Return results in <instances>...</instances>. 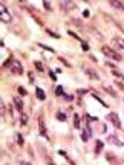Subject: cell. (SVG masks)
<instances>
[{
  "instance_id": "33",
  "label": "cell",
  "mask_w": 124,
  "mask_h": 165,
  "mask_svg": "<svg viewBox=\"0 0 124 165\" xmlns=\"http://www.w3.org/2000/svg\"><path fill=\"white\" fill-rule=\"evenodd\" d=\"M29 81L34 83V75H32V74H29Z\"/></svg>"
},
{
  "instance_id": "3",
  "label": "cell",
  "mask_w": 124,
  "mask_h": 165,
  "mask_svg": "<svg viewBox=\"0 0 124 165\" xmlns=\"http://www.w3.org/2000/svg\"><path fill=\"white\" fill-rule=\"evenodd\" d=\"M9 70H11L14 75H22V74H23V66H22V63H20L19 60H13Z\"/></svg>"
},
{
  "instance_id": "18",
  "label": "cell",
  "mask_w": 124,
  "mask_h": 165,
  "mask_svg": "<svg viewBox=\"0 0 124 165\" xmlns=\"http://www.w3.org/2000/svg\"><path fill=\"white\" fill-rule=\"evenodd\" d=\"M55 95H57V96H61V95L64 96V89H63L61 86H58V87L55 89Z\"/></svg>"
},
{
  "instance_id": "20",
  "label": "cell",
  "mask_w": 124,
  "mask_h": 165,
  "mask_svg": "<svg viewBox=\"0 0 124 165\" xmlns=\"http://www.w3.org/2000/svg\"><path fill=\"white\" fill-rule=\"evenodd\" d=\"M34 66H35V69H37L38 72H43V70H45V67H43V64H42L40 61H35V63H34Z\"/></svg>"
},
{
  "instance_id": "6",
  "label": "cell",
  "mask_w": 124,
  "mask_h": 165,
  "mask_svg": "<svg viewBox=\"0 0 124 165\" xmlns=\"http://www.w3.org/2000/svg\"><path fill=\"white\" fill-rule=\"evenodd\" d=\"M38 127H40V135L48 138L46 135V125H45V121H43V116H38Z\"/></svg>"
},
{
  "instance_id": "23",
  "label": "cell",
  "mask_w": 124,
  "mask_h": 165,
  "mask_svg": "<svg viewBox=\"0 0 124 165\" xmlns=\"http://www.w3.org/2000/svg\"><path fill=\"white\" fill-rule=\"evenodd\" d=\"M20 116H22V118H20V119H22V125H26V122H28V115H26V113H22Z\"/></svg>"
},
{
  "instance_id": "9",
  "label": "cell",
  "mask_w": 124,
  "mask_h": 165,
  "mask_svg": "<svg viewBox=\"0 0 124 165\" xmlns=\"http://www.w3.org/2000/svg\"><path fill=\"white\" fill-rule=\"evenodd\" d=\"M109 142L113 144V145H116V147H124V142H121V141H119L116 136H113V135L109 136Z\"/></svg>"
},
{
  "instance_id": "5",
  "label": "cell",
  "mask_w": 124,
  "mask_h": 165,
  "mask_svg": "<svg viewBox=\"0 0 124 165\" xmlns=\"http://www.w3.org/2000/svg\"><path fill=\"white\" fill-rule=\"evenodd\" d=\"M60 8H61V11L67 13V11L75 9V8H77V5H75L74 2H61V3H60Z\"/></svg>"
},
{
  "instance_id": "11",
  "label": "cell",
  "mask_w": 124,
  "mask_h": 165,
  "mask_svg": "<svg viewBox=\"0 0 124 165\" xmlns=\"http://www.w3.org/2000/svg\"><path fill=\"white\" fill-rule=\"evenodd\" d=\"M110 6H113V8H116V9H119V11H124V3L122 2H116V0H110Z\"/></svg>"
},
{
  "instance_id": "4",
  "label": "cell",
  "mask_w": 124,
  "mask_h": 165,
  "mask_svg": "<svg viewBox=\"0 0 124 165\" xmlns=\"http://www.w3.org/2000/svg\"><path fill=\"white\" fill-rule=\"evenodd\" d=\"M107 121H110L115 128H121V119H119V116H118L116 113H113V112L109 113V115H107Z\"/></svg>"
},
{
  "instance_id": "8",
  "label": "cell",
  "mask_w": 124,
  "mask_h": 165,
  "mask_svg": "<svg viewBox=\"0 0 124 165\" xmlns=\"http://www.w3.org/2000/svg\"><path fill=\"white\" fill-rule=\"evenodd\" d=\"M90 136H92V130H90V127L87 125V127H86V130L81 133V139H83L84 142H87V141L90 139Z\"/></svg>"
},
{
  "instance_id": "31",
  "label": "cell",
  "mask_w": 124,
  "mask_h": 165,
  "mask_svg": "<svg viewBox=\"0 0 124 165\" xmlns=\"http://www.w3.org/2000/svg\"><path fill=\"white\" fill-rule=\"evenodd\" d=\"M83 17H89V11H87V9L83 11Z\"/></svg>"
},
{
  "instance_id": "15",
  "label": "cell",
  "mask_w": 124,
  "mask_h": 165,
  "mask_svg": "<svg viewBox=\"0 0 124 165\" xmlns=\"http://www.w3.org/2000/svg\"><path fill=\"white\" fill-rule=\"evenodd\" d=\"M103 147H104L103 141H97V144H95V154H100V151L103 150Z\"/></svg>"
},
{
  "instance_id": "12",
  "label": "cell",
  "mask_w": 124,
  "mask_h": 165,
  "mask_svg": "<svg viewBox=\"0 0 124 165\" xmlns=\"http://www.w3.org/2000/svg\"><path fill=\"white\" fill-rule=\"evenodd\" d=\"M35 96H37L40 101H45V99H46V95H45L43 89H40V87H37V89H35Z\"/></svg>"
},
{
  "instance_id": "17",
  "label": "cell",
  "mask_w": 124,
  "mask_h": 165,
  "mask_svg": "<svg viewBox=\"0 0 124 165\" xmlns=\"http://www.w3.org/2000/svg\"><path fill=\"white\" fill-rule=\"evenodd\" d=\"M55 116H57V119H58V121H63V122L67 119V118H66V113H63V112H57V115H55Z\"/></svg>"
},
{
  "instance_id": "7",
  "label": "cell",
  "mask_w": 124,
  "mask_h": 165,
  "mask_svg": "<svg viewBox=\"0 0 124 165\" xmlns=\"http://www.w3.org/2000/svg\"><path fill=\"white\" fill-rule=\"evenodd\" d=\"M14 104H16V109L20 112V115L23 113V101H22V98H19V96H14Z\"/></svg>"
},
{
  "instance_id": "16",
  "label": "cell",
  "mask_w": 124,
  "mask_h": 165,
  "mask_svg": "<svg viewBox=\"0 0 124 165\" xmlns=\"http://www.w3.org/2000/svg\"><path fill=\"white\" fill-rule=\"evenodd\" d=\"M104 90H106V92H107V93H109L110 96H113V98L116 96V92H115V90H113V89H112L110 86H104Z\"/></svg>"
},
{
  "instance_id": "24",
  "label": "cell",
  "mask_w": 124,
  "mask_h": 165,
  "mask_svg": "<svg viewBox=\"0 0 124 165\" xmlns=\"http://www.w3.org/2000/svg\"><path fill=\"white\" fill-rule=\"evenodd\" d=\"M46 34H48V35H51V37H54V38H60V35H58V34H55V32H52L51 29H46Z\"/></svg>"
},
{
  "instance_id": "10",
  "label": "cell",
  "mask_w": 124,
  "mask_h": 165,
  "mask_svg": "<svg viewBox=\"0 0 124 165\" xmlns=\"http://www.w3.org/2000/svg\"><path fill=\"white\" fill-rule=\"evenodd\" d=\"M107 67H110V70H112V74H113L115 77H118V78H121V80L124 78V75H122V74H121V72H119V70H118V69H116V67L113 66V64L107 63Z\"/></svg>"
},
{
  "instance_id": "28",
  "label": "cell",
  "mask_w": 124,
  "mask_h": 165,
  "mask_svg": "<svg viewBox=\"0 0 124 165\" xmlns=\"http://www.w3.org/2000/svg\"><path fill=\"white\" fill-rule=\"evenodd\" d=\"M19 92H20V95H22V96H25V95H26V90H25L23 87H19Z\"/></svg>"
},
{
  "instance_id": "26",
  "label": "cell",
  "mask_w": 124,
  "mask_h": 165,
  "mask_svg": "<svg viewBox=\"0 0 124 165\" xmlns=\"http://www.w3.org/2000/svg\"><path fill=\"white\" fill-rule=\"evenodd\" d=\"M43 5H45V9H46V11H52V6H51L49 2H43Z\"/></svg>"
},
{
  "instance_id": "22",
  "label": "cell",
  "mask_w": 124,
  "mask_h": 165,
  "mask_svg": "<svg viewBox=\"0 0 124 165\" xmlns=\"http://www.w3.org/2000/svg\"><path fill=\"white\" fill-rule=\"evenodd\" d=\"M17 144H19L20 147H23V145H25V141H23V136H22L20 133L17 135Z\"/></svg>"
},
{
  "instance_id": "29",
  "label": "cell",
  "mask_w": 124,
  "mask_h": 165,
  "mask_svg": "<svg viewBox=\"0 0 124 165\" xmlns=\"http://www.w3.org/2000/svg\"><path fill=\"white\" fill-rule=\"evenodd\" d=\"M69 35H72V37H75V38H77V40H80V37H78V35H77V34H74V32H72V31H69ZM80 41H81V40H80Z\"/></svg>"
},
{
  "instance_id": "19",
  "label": "cell",
  "mask_w": 124,
  "mask_h": 165,
  "mask_svg": "<svg viewBox=\"0 0 124 165\" xmlns=\"http://www.w3.org/2000/svg\"><path fill=\"white\" fill-rule=\"evenodd\" d=\"M74 125H75V128H80V116L77 113L74 115Z\"/></svg>"
},
{
  "instance_id": "25",
  "label": "cell",
  "mask_w": 124,
  "mask_h": 165,
  "mask_svg": "<svg viewBox=\"0 0 124 165\" xmlns=\"http://www.w3.org/2000/svg\"><path fill=\"white\" fill-rule=\"evenodd\" d=\"M90 32H92V34H93V37H95V38H98V40H100V41H101V40H103V35H101V34H98V32H97V31H95V29H92V31H90Z\"/></svg>"
},
{
  "instance_id": "21",
  "label": "cell",
  "mask_w": 124,
  "mask_h": 165,
  "mask_svg": "<svg viewBox=\"0 0 124 165\" xmlns=\"http://www.w3.org/2000/svg\"><path fill=\"white\" fill-rule=\"evenodd\" d=\"M92 96H93V98H95L97 101H100V104H101V106H104V107H107V106H109V104H106V102H104V101H103V99H101V98L98 96V95H95V93H92Z\"/></svg>"
},
{
  "instance_id": "2",
  "label": "cell",
  "mask_w": 124,
  "mask_h": 165,
  "mask_svg": "<svg viewBox=\"0 0 124 165\" xmlns=\"http://www.w3.org/2000/svg\"><path fill=\"white\" fill-rule=\"evenodd\" d=\"M0 17H2L3 23H11V20H13V16L9 14V11H8V8H6L5 3L0 5Z\"/></svg>"
},
{
  "instance_id": "27",
  "label": "cell",
  "mask_w": 124,
  "mask_h": 165,
  "mask_svg": "<svg viewBox=\"0 0 124 165\" xmlns=\"http://www.w3.org/2000/svg\"><path fill=\"white\" fill-rule=\"evenodd\" d=\"M81 48H83V51H89V45H86L84 41H81Z\"/></svg>"
},
{
  "instance_id": "1",
  "label": "cell",
  "mask_w": 124,
  "mask_h": 165,
  "mask_svg": "<svg viewBox=\"0 0 124 165\" xmlns=\"http://www.w3.org/2000/svg\"><path fill=\"white\" fill-rule=\"evenodd\" d=\"M101 52H103L107 58H112V60H115V61H121V60H122V57H121L118 52H115L112 48H109V46H103V48H101Z\"/></svg>"
},
{
  "instance_id": "14",
  "label": "cell",
  "mask_w": 124,
  "mask_h": 165,
  "mask_svg": "<svg viewBox=\"0 0 124 165\" xmlns=\"http://www.w3.org/2000/svg\"><path fill=\"white\" fill-rule=\"evenodd\" d=\"M84 72H86V74H87V75H89V77H90L92 80H100V77H98V75H97V74H95L93 70H90V69L84 67Z\"/></svg>"
},
{
  "instance_id": "13",
  "label": "cell",
  "mask_w": 124,
  "mask_h": 165,
  "mask_svg": "<svg viewBox=\"0 0 124 165\" xmlns=\"http://www.w3.org/2000/svg\"><path fill=\"white\" fill-rule=\"evenodd\" d=\"M113 43H115L119 49L124 51V38H121V37H115V38H113Z\"/></svg>"
},
{
  "instance_id": "32",
  "label": "cell",
  "mask_w": 124,
  "mask_h": 165,
  "mask_svg": "<svg viewBox=\"0 0 124 165\" xmlns=\"http://www.w3.org/2000/svg\"><path fill=\"white\" fill-rule=\"evenodd\" d=\"M20 165H32L31 162H26V160H23V162H20Z\"/></svg>"
},
{
  "instance_id": "30",
  "label": "cell",
  "mask_w": 124,
  "mask_h": 165,
  "mask_svg": "<svg viewBox=\"0 0 124 165\" xmlns=\"http://www.w3.org/2000/svg\"><path fill=\"white\" fill-rule=\"evenodd\" d=\"M49 77H51V80H52V81H55V80H57V78H55V74H54V72H49Z\"/></svg>"
}]
</instances>
